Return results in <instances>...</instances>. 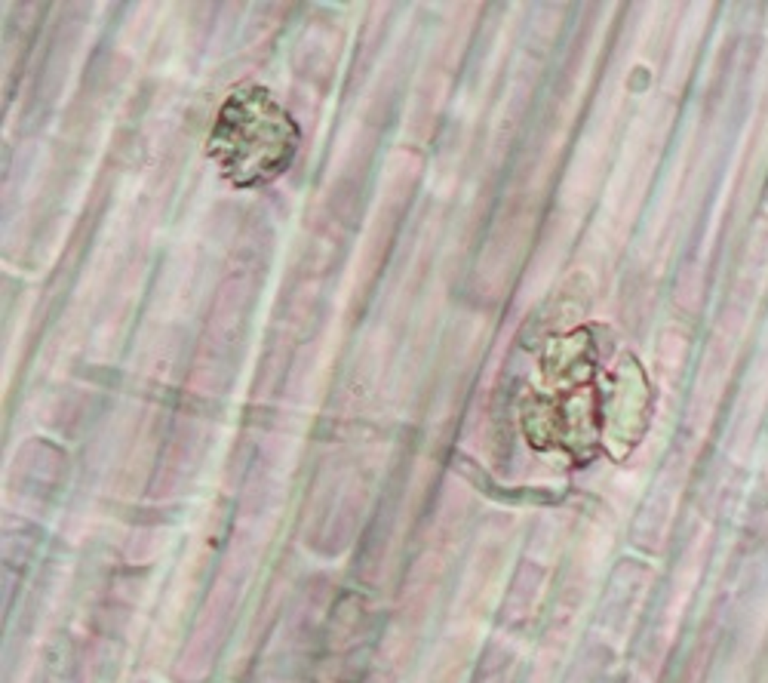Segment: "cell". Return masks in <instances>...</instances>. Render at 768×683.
<instances>
[{"label": "cell", "mask_w": 768, "mask_h": 683, "mask_svg": "<svg viewBox=\"0 0 768 683\" xmlns=\"http://www.w3.org/2000/svg\"><path fill=\"white\" fill-rule=\"evenodd\" d=\"M298 124L258 84H243L224 99L209 133L207 154L234 188H262L298 151Z\"/></svg>", "instance_id": "6da1fadb"}]
</instances>
